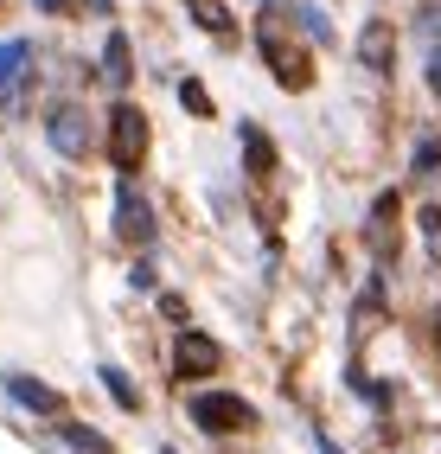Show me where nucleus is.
Wrapping results in <instances>:
<instances>
[{
    "label": "nucleus",
    "mask_w": 441,
    "mask_h": 454,
    "mask_svg": "<svg viewBox=\"0 0 441 454\" xmlns=\"http://www.w3.org/2000/svg\"><path fill=\"white\" fill-rule=\"evenodd\" d=\"M192 422L205 435H244V429H256V410L244 403V397H230V390H192Z\"/></svg>",
    "instance_id": "f257e3e1"
},
{
    "label": "nucleus",
    "mask_w": 441,
    "mask_h": 454,
    "mask_svg": "<svg viewBox=\"0 0 441 454\" xmlns=\"http://www.w3.org/2000/svg\"><path fill=\"white\" fill-rule=\"evenodd\" d=\"M141 154H147V115L128 109V103H115V115H109V160L128 173Z\"/></svg>",
    "instance_id": "f03ea898"
},
{
    "label": "nucleus",
    "mask_w": 441,
    "mask_h": 454,
    "mask_svg": "<svg viewBox=\"0 0 441 454\" xmlns=\"http://www.w3.org/2000/svg\"><path fill=\"white\" fill-rule=\"evenodd\" d=\"M173 365H180V378H212L224 365V346L212 340V333H180V346H173Z\"/></svg>",
    "instance_id": "7ed1b4c3"
},
{
    "label": "nucleus",
    "mask_w": 441,
    "mask_h": 454,
    "mask_svg": "<svg viewBox=\"0 0 441 454\" xmlns=\"http://www.w3.org/2000/svg\"><path fill=\"white\" fill-rule=\"evenodd\" d=\"M262 58L275 65V77H282L288 90H307V58L294 51V45H282V26H275V20H262Z\"/></svg>",
    "instance_id": "20e7f679"
},
{
    "label": "nucleus",
    "mask_w": 441,
    "mask_h": 454,
    "mask_svg": "<svg viewBox=\"0 0 441 454\" xmlns=\"http://www.w3.org/2000/svg\"><path fill=\"white\" fill-rule=\"evenodd\" d=\"M45 141H51L65 160H83V154H90V122H83L77 109H58L51 122H45Z\"/></svg>",
    "instance_id": "39448f33"
},
{
    "label": "nucleus",
    "mask_w": 441,
    "mask_h": 454,
    "mask_svg": "<svg viewBox=\"0 0 441 454\" xmlns=\"http://www.w3.org/2000/svg\"><path fill=\"white\" fill-rule=\"evenodd\" d=\"M115 231H122V244H135V250L154 244V211H147V199H135L128 186L115 199Z\"/></svg>",
    "instance_id": "423d86ee"
},
{
    "label": "nucleus",
    "mask_w": 441,
    "mask_h": 454,
    "mask_svg": "<svg viewBox=\"0 0 441 454\" xmlns=\"http://www.w3.org/2000/svg\"><path fill=\"white\" fill-rule=\"evenodd\" d=\"M7 397L26 403V410H39V416H58V410H65V397H58L51 384H33L26 372H7Z\"/></svg>",
    "instance_id": "0eeeda50"
},
{
    "label": "nucleus",
    "mask_w": 441,
    "mask_h": 454,
    "mask_svg": "<svg viewBox=\"0 0 441 454\" xmlns=\"http://www.w3.org/2000/svg\"><path fill=\"white\" fill-rule=\"evenodd\" d=\"M359 58H365V71H391L397 39H391V26H384V20H371L365 33H359Z\"/></svg>",
    "instance_id": "6e6552de"
},
{
    "label": "nucleus",
    "mask_w": 441,
    "mask_h": 454,
    "mask_svg": "<svg viewBox=\"0 0 441 454\" xmlns=\"http://www.w3.org/2000/svg\"><path fill=\"white\" fill-rule=\"evenodd\" d=\"M237 135H244V160H250V173H256V179H269V173H275V147L262 141V129H250V122H244Z\"/></svg>",
    "instance_id": "1a4fd4ad"
},
{
    "label": "nucleus",
    "mask_w": 441,
    "mask_h": 454,
    "mask_svg": "<svg viewBox=\"0 0 441 454\" xmlns=\"http://www.w3.org/2000/svg\"><path fill=\"white\" fill-rule=\"evenodd\" d=\"M26 65H33V45H26V39H7V45H0V83H7V90H19Z\"/></svg>",
    "instance_id": "9d476101"
},
{
    "label": "nucleus",
    "mask_w": 441,
    "mask_h": 454,
    "mask_svg": "<svg viewBox=\"0 0 441 454\" xmlns=\"http://www.w3.org/2000/svg\"><path fill=\"white\" fill-rule=\"evenodd\" d=\"M103 77H109L115 90L128 83V39H122V33H109V45H103Z\"/></svg>",
    "instance_id": "9b49d317"
},
{
    "label": "nucleus",
    "mask_w": 441,
    "mask_h": 454,
    "mask_svg": "<svg viewBox=\"0 0 441 454\" xmlns=\"http://www.w3.org/2000/svg\"><path fill=\"white\" fill-rule=\"evenodd\" d=\"M97 378H103V390L115 397V410H141V390L128 384V372H115V365H103Z\"/></svg>",
    "instance_id": "f8f14e48"
},
{
    "label": "nucleus",
    "mask_w": 441,
    "mask_h": 454,
    "mask_svg": "<svg viewBox=\"0 0 441 454\" xmlns=\"http://www.w3.org/2000/svg\"><path fill=\"white\" fill-rule=\"evenodd\" d=\"M65 442H71V454H115L97 429H83V422H71V429H65Z\"/></svg>",
    "instance_id": "ddd939ff"
},
{
    "label": "nucleus",
    "mask_w": 441,
    "mask_h": 454,
    "mask_svg": "<svg viewBox=\"0 0 441 454\" xmlns=\"http://www.w3.org/2000/svg\"><path fill=\"white\" fill-rule=\"evenodd\" d=\"M186 7L198 13V26H205V33H230V13L218 7V0H186Z\"/></svg>",
    "instance_id": "4468645a"
},
{
    "label": "nucleus",
    "mask_w": 441,
    "mask_h": 454,
    "mask_svg": "<svg viewBox=\"0 0 441 454\" xmlns=\"http://www.w3.org/2000/svg\"><path fill=\"white\" fill-rule=\"evenodd\" d=\"M180 103H186L192 115H212V97H205V90H198V83H180Z\"/></svg>",
    "instance_id": "2eb2a0df"
},
{
    "label": "nucleus",
    "mask_w": 441,
    "mask_h": 454,
    "mask_svg": "<svg viewBox=\"0 0 441 454\" xmlns=\"http://www.w3.org/2000/svg\"><path fill=\"white\" fill-rule=\"evenodd\" d=\"M429 167H441V141H422L416 147V173H429Z\"/></svg>",
    "instance_id": "dca6fc26"
},
{
    "label": "nucleus",
    "mask_w": 441,
    "mask_h": 454,
    "mask_svg": "<svg viewBox=\"0 0 441 454\" xmlns=\"http://www.w3.org/2000/svg\"><path fill=\"white\" fill-rule=\"evenodd\" d=\"M301 33H307V39H327V20H320V13L307 7V13H301Z\"/></svg>",
    "instance_id": "f3484780"
},
{
    "label": "nucleus",
    "mask_w": 441,
    "mask_h": 454,
    "mask_svg": "<svg viewBox=\"0 0 441 454\" xmlns=\"http://www.w3.org/2000/svg\"><path fill=\"white\" fill-rule=\"evenodd\" d=\"M422 224H429V250L441 256V211H429V218H422Z\"/></svg>",
    "instance_id": "a211bd4d"
},
{
    "label": "nucleus",
    "mask_w": 441,
    "mask_h": 454,
    "mask_svg": "<svg viewBox=\"0 0 441 454\" xmlns=\"http://www.w3.org/2000/svg\"><path fill=\"white\" fill-rule=\"evenodd\" d=\"M429 83H435V97H441V45H435V58H429Z\"/></svg>",
    "instance_id": "6ab92c4d"
},
{
    "label": "nucleus",
    "mask_w": 441,
    "mask_h": 454,
    "mask_svg": "<svg viewBox=\"0 0 441 454\" xmlns=\"http://www.w3.org/2000/svg\"><path fill=\"white\" fill-rule=\"evenodd\" d=\"M33 7H45V13H58V7H71V0H33Z\"/></svg>",
    "instance_id": "aec40b11"
}]
</instances>
